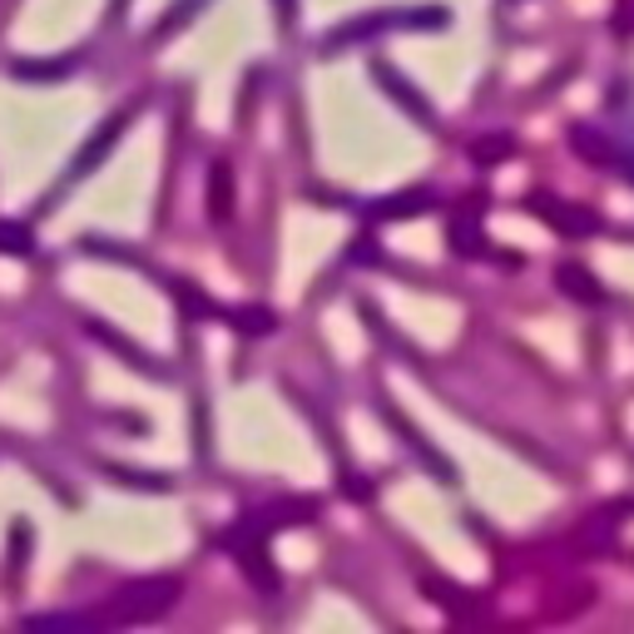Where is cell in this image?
Here are the masks:
<instances>
[{
    "label": "cell",
    "instance_id": "cell-1",
    "mask_svg": "<svg viewBox=\"0 0 634 634\" xmlns=\"http://www.w3.org/2000/svg\"><path fill=\"white\" fill-rule=\"evenodd\" d=\"M0 253L5 258H31L35 253V229L21 219H0Z\"/></svg>",
    "mask_w": 634,
    "mask_h": 634
}]
</instances>
